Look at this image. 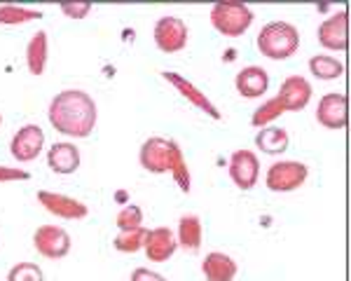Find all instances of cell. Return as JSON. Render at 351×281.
Here are the masks:
<instances>
[{"label":"cell","instance_id":"cell-18","mask_svg":"<svg viewBox=\"0 0 351 281\" xmlns=\"http://www.w3.org/2000/svg\"><path fill=\"white\" fill-rule=\"evenodd\" d=\"M237 262L234 258H230L228 253H220V251H213L204 258L202 262V272L206 281H232L237 277Z\"/></svg>","mask_w":351,"mask_h":281},{"label":"cell","instance_id":"cell-24","mask_svg":"<svg viewBox=\"0 0 351 281\" xmlns=\"http://www.w3.org/2000/svg\"><path fill=\"white\" fill-rule=\"evenodd\" d=\"M43 12L33 8H24V5H0V24L3 26H16L28 24L33 19H40Z\"/></svg>","mask_w":351,"mask_h":281},{"label":"cell","instance_id":"cell-3","mask_svg":"<svg viewBox=\"0 0 351 281\" xmlns=\"http://www.w3.org/2000/svg\"><path fill=\"white\" fill-rule=\"evenodd\" d=\"M211 24L228 38H239L253 24V10L239 0H220L211 8Z\"/></svg>","mask_w":351,"mask_h":281},{"label":"cell","instance_id":"cell-14","mask_svg":"<svg viewBox=\"0 0 351 281\" xmlns=\"http://www.w3.org/2000/svg\"><path fill=\"white\" fill-rule=\"evenodd\" d=\"M141 167L150 173H167L169 171V160H171V148H169V140L162 136H150L143 140L138 150Z\"/></svg>","mask_w":351,"mask_h":281},{"label":"cell","instance_id":"cell-5","mask_svg":"<svg viewBox=\"0 0 351 281\" xmlns=\"http://www.w3.org/2000/svg\"><path fill=\"white\" fill-rule=\"evenodd\" d=\"M188 24H185L180 16L167 14L157 19L155 28H152V38H155V45L167 54L180 52V49L188 45Z\"/></svg>","mask_w":351,"mask_h":281},{"label":"cell","instance_id":"cell-17","mask_svg":"<svg viewBox=\"0 0 351 281\" xmlns=\"http://www.w3.org/2000/svg\"><path fill=\"white\" fill-rule=\"evenodd\" d=\"M80 148H77L75 143H71V140H59V143H54L52 148H49L47 153V164L52 169L54 173H73L80 169Z\"/></svg>","mask_w":351,"mask_h":281},{"label":"cell","instance_id":"cell-2","mask_svg":"<svg viewBox=\"0 0 351 281\" xmlns=\"http://www.w3.org/2000/svg\"><path fill=\"white\" fill-rule=\"evenodd\" d=\"M300 47V31L288 21H269L258 33V49L263 56L274 61H284L293 56Z\"/></svg>","mask_w":351,"mask_h":281},{"label":"cell","instance_id":"cell-25","mask_svg":"<svg viewBox=\"0 0 351 281\" xmlns=\"http://www.w3.org/2000/svg\"><path fill=\"white\" fill-rule=\"evenodd\" d=\"M284 106H281V101L279 99H267L263 106H258L256 112H253V117H251V125L253 127H258V129H263V127H269L271 122L276 120V117H281L284 115Z\"/></svg>","mask_w":351,"mask_h":281},{"label":"cell","instance_id":"cell-6","mask_svg":"<svg viewBox=\"0 0 351 281\" xmlns=\"http://www.w3.org/2000/svg\"><path fill=\"white\" fill-rule=\"evenodd\" d=\"M33 246L40 256L49 260H59L71 253V234L59 225H43L33 234Z\"/></svg>","mask_w":351,"mask_h":281},{"label":"cell","instance_id":"cell-27","mask_svg":"<svg viewBox=\"0 0 351 281\" xmlns=\"http://www.w3.org/2000/svg\"><path fill=\"white\" fill-rule=\"evenodd\" d=\"M115 223H117V228H120V232L143 228V211H141V206H136V204H127L124 209H120V213H117Z\"/></svg>","mask_w":351,"mask_h":281},{"label":"cell","instance_id":"cell-32","mask_svg":"<svg viewBox=\"0 0 351 281\" xmlns=\"http://www.w3.org/2000/svg\"><path fill=\"white\" fill-rule=\"evenodd\" d=\"M0 125H3V115H0Z\"/></svg>","mask_w":351,"mask_h":281},{"label":"cell","instance_id":"cell-4","mask_svg":"<svg viewBox=\"0 0 351 281\" xmlns=\"http://www.w3.org/2000/svg\"><path fill=\"white\" fill-rule=\"evenodd\" d=\"M309 176V167L304 162L298 160H281L274 162L267 169V176H265V185L271 193H293L300 185H304Z\"/></svg>","mask_w":351,"mask_h":281},{"label":"cell","instance_id":"cell-1","mask_svg":"<svg viewBox=\"0 0 351 281\" xmlns=\"http://www.w3.org/2000/svg\"><path fill=\"white\" fill-rule=\"evenodd\" d=\"M49 125L59 134L73 138H87L96 127L99 108L84 89H64L49 101Z\"/></svg>","mask_w":351,"mask_h":281},{"label":"cell","instance_id":"cell-9","mask_svg":"<svg viewBox=\"0 0 351 281\" xmlns=\"http://www.w3.org/2000/svg\"><path fill=\"white\" fill-rule=\"evenodd\" d=\"M230 178L237 188L241 190H251L256 188L258 178H260V162L258 155L251 150H234L230 157Z\"/></svg>","mask_w":351,"mask_h":281},{"label":"cell","instance_id":"cell-31","mask_svg":"<svg viewBox=\"0 0 351 281\" xmlns=\"http://www.w3.org/2000/svg\"><path fill=\"white\" fill-rule=\"evenodd\" d=\"M132 281H169L160 272H152L148 267H136L132 272Z\"/></svg>","mask_w":351,"mask_h":281},{"label":"cell","instance_id":"cell-20","mask_svg":"<svg viewBox=\"0 0 351 281\" xmlns=\"http://www.w3.org/2000/svg\"><path fill=\"white\" fill-rule=\"evenodd\" d=\"M26 66L31 75H43L47 69V33L38 31L26 45Z\"/></svg>","mask_w":351,"mask_h":281},{"label":"cell","instance_id":"cell-22","mask_svg":"<svg viewBox=\"0 0 351 281\" xmlns=\"http://www.w3.org/2000/svg\"><path fill=\"white\" fill-rule=\"evenodd\" d=\"M169 148H171V160H169V173L173 176V181L178 183V188L183 193H190V169H188V162H185V155L180 150L178 140H169Z\"/></svg>","mask_w":351,"mask_h":281},{"label":"cell","instance_id":"cell-23","mask_svg":"<svg viewBox=\"0 0 351 281\" xmlns=\"http://www.w3.org/2000/svg\"><path fill=\"white\" fill-rule=\"evenodd\" d=\"M309 71H311V75H316L319 80H337V77H342L344 66L335 56L316 54L309 59Z\"/></svg>","mask_w":351,"mask_h":281},{"label":"cell","instance_id":"cell-28","mask_svg":"<svg viewBox=\"0 0 351 281\" xmlns=\"http://www.w3.org/2000/svg\"><path fill=\"white\" fill-rule=\"evenodd\" d=\"M8 281H45V274L36 262H19L8 272Z\"/></svg>","mask_w":351,"mask_h":281},{"label":"cell","instance_id":"cell-15","mask_svg":"<svg viewBox=\"0 0 351 281\" xmlns=\"http://www.w3.org/2000/svg\"><path fill=\"white\" fill-rule=\"evenodd\" d=\"M176 249H178V241H176V234L169 228H155L145 232L143 251L150 262H167L176 253Z\"/></svg>","mask_w":351,"mask_h":281},{"label":"cell","instance_id":"cell-8","mask_svg":"<svg viewBox=\"0 0 351 281\" xmlns=\"http://www.w3.org/2000/svg\"><path fill=\"white\" fill-rule=\"evenodd\" d=\"M319 42L326 49H335V52H344L349 47V14L347 10H339V12L326 16L321 21L319 31Z\"/></svg>","mask_w":351,"mask_h":281},{"label":"cell","instance_id":"cell-16","mask_svg":"<svg viewBox=\"0 0 351 281\" xmlns=\"http://www.w3.org/2000/svg\"><path fill=\"white\" fill-rule=\"evenodd\" d=\"M234 87L241 97L258 99L269 89V73L265 71L263 66H246V69H241L237 73Z\"/></svg>","mask_w":351,"mask_h":281},{"label":"cell","instance_id":"cell-12","mask_svg":"<svg viewBox=\"0 0 351 281\" xmlns=\"http://www.w3.org/2000/svg\"><path fill=\"white\" fill-rule=\"evenodd\" d=\"M162 77L169 84H173V87L178 89V92L183 94V97L188 99L192 106H197L199 110H204L208 117H213V120H220V117H223V115H220V110H218V106L213 103V101L208 99L206 94H204L202 89L197 87V84H192L188 77H183L180 73H176V71H164Z\"/></svg>","mask_w":351,"mask_h":281},{"label":"cell","instance_id":"cell-19","mask_svg":"<svg viewBox=\"0 0 351 281\" xmlns=\"http://www.w3.org/2000/svg\"><path fill=\"white\" fill-rule=\"evenodd\" d=\"M202 239H204V228H202V218L195 213H185L178 221V232H176V241H178L180 249L197 253L202 249Z\"/></svg>","mask_w":351,"mask_h":281},{"label":"cell","instance_id":"cell-7","mask_svg":"<svg viewBox=\"0 0 351 281\" xmlns=\"http://www.w3.org/2000/svg\"><path fill=\"white\" fill-rule=\"evenodd\" d=\"M38 201L45 206L47 213H52L56 218H66V221H80L89 213L84 201L61 193H52V190H38Z\"/></svg>","mask_w":351,"mask_h":281},{"label":"cell","instance_id":"cell-10","mask_svg":"<svg viewBox=\"0 0 351 281\" xmlns=\"http://www.w3.org/2000/svg\"><path fill=\"white\" fill-rule=\"evenodd\" d=\"M45 148V132L38 125H24L10 140V153L16 162H33Z\"/></svg>","mask_w":351,"mask_h":281},{"label":"cell","instance_id":"cell-21","mask_svg":"<svg viewBox=\"0 0 351 281\" xmlns=\"http://www.w3.org/2000/svg\"><path fill=\"white\" fill-rule=\"evenodd\" d=\"M288 143H291V136H288V132L284 127H263L256 134V145L267 155L286 153Z\"/></svg>","mask_w":351,"mask_h":281},{"label":"cell","instance_id":"cell-30","mask_svg":"<svg viewBox=\"0 0 351 281\" xmlns=\"http://www.w3.org/2000/svg\"><path fill=\"white\" fill-rule=\"evenodd\" d=\"M31 173L24 169H14V167H3L0 164V183H10V181H28Z\"/></svg>","mask_w":351,"mask_h":281},{"label":"cell","instance_id":"cell-26","mask_svg":"<svg viewBox=\"0 0 351 281\" xmlns=\"http://www.w3.org/2000/svg\"><path fill=\"white\" fill-rule=\"evenodd\" d=\"M145 232H148L145 228H136V230H129V232H120L115 237V241H112V246H115L120 253H136V251L143 249Z\"/></svg>","mask_w":351,"mask_h":281},{"label":"cell","instance_id":"cell-13","mask_svg":"<svg viewBox=\"0 0 351 281\" xmlns=\"http://www.w3.org/2000/svg\"><path fill=\"white\" fill-rule=\"evenodd\" d=\"M311 84L307 77L302 75H288L284 82H281V89L276 94V99L281 101L286 112H298L302 108H307V103L311 101Z\"/></svg>","mask_w":351,"mask_h":281},{"label":"cell","instance_id":"cell-29","mask_svg":"<svg viewBox=\"0 0 351 281\" xmlns=\"http://www.w3.org/2000/svg\"><path fill=\"white\" fill-rule=\"evenodd\" d=\"M61 12L66 16H71V19H84L89 12H92V3H87V0H73V3H61L59 5Z\"/></svg>","mask_w":351,"mask_h":281},{"label":"cell","instance_id":"cell-11","mask_svg":"<svg viewBox=\"0 0 351 281\" xmlns=\"http://www.w3.org/2000/svg\"><path fill=\"white\" fill-rule=\"evenodd\" d=\"M316 120L326 129H344L349 122V99L342 92H330L319 101Z\"/></svg>","mask_w":351,"mask_h":281}]
</instances>
